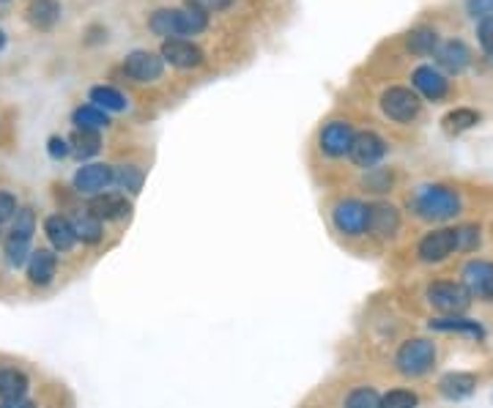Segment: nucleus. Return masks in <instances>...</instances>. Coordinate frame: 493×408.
I'll return each mask as SVG.
<instances>
[{"mask_svg": "<svg viewBox=\"0 0 493 408\" xmlns=\"http://www.w3.org/2000/svg\"><path fill=\"white\" fill-rule=\"evenodd\" d=\"M408 206L416 216L428 219V222L455 219L464 208L461 195L449 187H444V184H428V187H420L414 192V198L408 200Z\"/></svg>", "mask_w": 493, "mask_h": 408, "instance_id": "f257e3e1", "label": "nucleus"}, {"mask_svg": "<svg viewBox=\"0 0 493 408\" xmlns=\"http://www.w3.org/2000/svg\"><path fill=\"white\" fill-rule=\"evenodd\" d=\"M151 30L162 39H181V36H195L203 33L209 28V14L195 9V6H186V9H160L151 14Z\"/></svg>", "mask_w": 493, "mask_h": 408, "instance_id": "f03ea898", "label": "nucleus"}, {"mask_svg": "<svg viewBox=\"0 0 493 408\" xmlns=\"http://www.w3.org/2000/svg\"><path fill=\"white\" fill-rule=\"evenodd\" d=\"M395 364L403 376L408 379H420L425 373H431L436 364V346L428 338H411L406 340L398 354H395Z\"/></svg>", "mask_w": 493, "mask_h": 408, "instance_id": "7ed1b4c3", "label": "nucleus"}, {"mask_svg": "<svg viewBox=\"0 0 493 408\" xmlns=\"http://www.w3.org/2000/svg\"><path fill=\"white\" fill-rule=\"evenodd\" d=\"M382 110L384 116L395 124H408L420 116L423 110V99L416 91L411 88H403V86H392L382 94Z\"/></svg>", "mask_w": 493, "mask_h": 408, "instance_id": "20e7f679", "label": "nucleus"}, {"mask_svg": "<svg viewBox=\"0 0 493 408\" xmlns=\"http://www.w3.org/2000/svg\"><path fill=\"white\" fill-rule=\"evenodd\" d=\"M428 302L433 310L444 313V315H464L472 305V296L466 293V288L461 282H431L428 285Z\"/></svg>", "mask_w": 493, "mask_h": 408, "instance_id": "39448f33", "label": "nucleus"}, {"mask_svg": "<svg viewBox=\"0 0 493 408\" xmlns=\"http://www.w3.org/2000/svg\"><path fill=\"white\" fill-rule=\"evenodd\" d=\"M387 157V140L375 132H357L354 140H351V148H349V159L357 165V167H375Z\"/></svg>", "mask_w": 493, "mask_h": 408, "instance_id": "423d86ee", "label": "nucleus"}, {"mask_svg": "<svg viewBox=\"0 0 493 408\" xmlns=\"http://www.w3.org/2000/svg\"><path fill=\"white\" fill-rule=\"evenodd\" d=\"M461 285L466 288L472 299L493 302V264L474 257V261H469L461 272Z\"/></svg>", "mask_w": 493, "mask_h": 408, "instance_id": "0eeeda50", "label": "nucleus"}, {"mask_svg": "<svg viewBox=\"0 0 493 408\" xmlns=\"http://www.w3.org/2000/svg\"><path fill=\"white\" fill-rule=\"evenodd\" d=\"M332 222L343 236H362L367 231V206L354 198L340 200L332 211Z\"/></svg>", "mask_w": 493, "mask_h": 408, "instance_id": "6e6552de", "label": "nucleus"}, {"mask_svg": "<svg viewBox=\"0 0 493 408\" xmlns=\"http://www.w3.org/2000/svg\"><path fill=\"white\" fill-rule=\"evenodd\" d=\"M162 71H165L162 55L148 53V50H135L124 61V74L135 83H154L162 78Z\"/></svg>", "mask_w": 493, "mask_h": 408, "instance_id": "1a4fd4ad", "label": "nucleus"}, {"mask_svg": "<svg viewBox=\"0 0 493 408\" xmlns=\"http://www.w3.org/2000/svg\"><path fill=\"white\" fill-rule=\"evenodd\" d=\"M112 187V167L110 165H102V162H91V165H83L78 173H74V190L80 195H102Z\"/></svg>", "mask_w": 493, "mask_h": 408, "instance_id": "9d476101", "label": "nucleus"}, {"mask_svg": "<svg viewBox=\"0 0 493 408\" xmlns=\"http://www.w3.org/2000/svg\"><path fill=\"white\" fill-rule=\"evenodd\" d=\"M455 252V231L452 228H439L423 236V241L416 244V255L423 264H441Z\"/></svg>", "mask_w": 493, "mask_h": 408, "instance_id": "9b49d317", "label": "nucleus"}, {"mask_svg": "<svg viewBox=\"0 0 493 408\" xmlns=\"http://www.w3.org/2000/svg\"><path fill=\"white\" fill-rule=\"evenodd\" d=\"M400 231V211L390 203H370L367 206V231L375 239H392Z\"/></svg>", "mask_w": 493, "mask_h": 408, "instance_id": "f8f14e48", "label": "nucleus"}, {"mask_svg": "<svg viewBox=\"0 0 493 408\" xmlns=\"http://www.w3.org/2000/svg\"><path fill=\"white\" fill-rule=\"evenodd\" d=\"M354 126L346 124V121H332L321 129V151L332 159H340V157H349V148H351V140H354Z\"/></svg>", "mask_w": 493, "mask_h": 408, "instance_id": "ddd939ff", "label": "nucleus"}, {"mask_svg": "<svg viewBox=\"0 0 493 408\" xmlns=\"http://www.w3.org/2000/svg\"><path fill=\"white\" fill-rule=\"evenodd\" d=\"M411 83H414L416 94H423L428 102H441L449 91V80L433 66H416L411 74Z\"/></svg>", "mask_w": 493, "mask_h": 408, "instance_id": "4468645a", "label": "nucleus"}, {"mask_svg": "<svg viewBox=\"0 0 493 408\" xmlns=\"http://www.w3.org/2000/svg\"><path fill=\"white\" fill-rule=\"evenodd\" d=\"M25 269H28L30 285L45 288V285H50V282L55 280V274H58V255H55L53 249H30Z\"/></svg>", "mask_w": 493, "mask_h": 408, "instance_id": "2eb2a0df", "label": "nucleus"}, {"mask_svg": "<svg viewBox=\"0 0 493 408\" xmlns=\"http://www.w3.org/2000/svg\"><path fill=\"white\" fill-rule=\"evenodd\" d=\"M88 211L102 222H112V219L129 216L132 206H129L127 195H121V192H102V195H94L88 200Z\"/></svg>", "mask_w": 493, "mask_h": 408, "instance_id": "dca6fc26", "label": "nucleus"}, {"mask_svg": "<svg viewBox=\"0 0 493 408\" xmlns=\"http://www.w3.org/2000/svg\"><path fill=\"white\" fill-rule=\"evenodd\" d=\"M162 61H168L170 66L178 69H193L203 63V50L186 39H168L162 45Z\"/></svg>", "mask_w": 493, "mask_h": 408, "instance_id": "f3484780", "label": "nucleus"}, {"mask_svg": "<svg viewBox=\"0 0 493 408\" xmlns=\"http://www.w3.org/2000/svg\"><path fill=\"white\" fill-rule=\"evenodd\" d=\"M436 63L449 71V74H461L469 63H472V50L461 42V39H449V42H441L436 47Z\"/></svg>", "mask_w": 493, "mask_h": 408, "instance_id": "a211bd4d", "label": "nucleus"}, {"mask_svg": "<svg viewBox=\"0 0 493 408\" xmlns=\"http://www.w3.org/2000/svg\"><path fill=\"white\" fill-rule=\"evenodd\" d=\"M25 20L36 30H53L61 20V4L58 0H30L25 6Z\"/></svg>", "mask_w": 493, "mask_h": 408, "instance_id": "6ab92c4d", "label": "nucleus"}, {"mask_svg": "<svg viewBox=\"0 0 493 408\" xmlns=\"http://www.w3.org/2000/svg\"><path fill=\"white\" fill-rule=\"evenodd\" d=\"M45 233H47L50 244L55 247V252H69L74 244H78V236H74L71 222L63 214H50L45 219Z\"/></svg>", "mask_w": 493, "mask_h": 408, "instance_id": "aec40b11", "label": "nucleus"}, {"mask_svg": "<svg viewBox=\"0 0 493 408\" xmlns=\"http://www.w3.org/2000/svg\"><path fill=\"white\" fill-rule=\"evenodd\" d=\"M428 326H431L433 331H455V335H469V338H474V340H482V338H485V329H482L477 321L466 318V315H444V318H433Z\"/></svg>", "mask_w": 493, "mask_h": 408, "instance_id": "412c9836", "label": "nucleus"}, {"mask_svg": "<svg viewBox=\"0 0 493 408\" xmlns=\"http://www.w3.org/2000/svg\"><path fill=\"white\" fill-rule=\"evenodd\" d=\"M71 228H74V236L83 244H99L102 236H104V228H102V219H96L88 208L86 211H78L71 219Z\"/></svg>", "mask_w": 493, "mask_h": 408, "instance_id": "4be33fe9", "label": "nucleus"}, {"mask_svg": "<svg viewBox=\"0 0 493 408\" xmlns=\"http://www.w3.org/2000/svg\"><path fill=\"white\" fill-rule=\"evenodd\" d=\"M477 389V379L472 373H447L439 381V392L447 400H466Z\"/></svg>", "mask_w": 493, "mask_h": 408, "instance_id": "5701e85b", "label": "nucleus"}, {"mask_svg": "<svg viewBox=\"0 0 493 408\" xmlns=\"http://www.w3.org/2000/svg\"><path fill=\"white\" fill-rule=\"evenodd\" d=\"M28 387H30V381H28V376L22 373V370H17V367H4V370H0V403L25 397Z\"/></svg>", "mask_w": 493, "mask_h": 408, "instance_id": "b1692460", "label": "nucleus"}, {"mask_svg": "<svg viewBox=\"0 0 493 408\" xmlns=\"http://www.w3.org/2000/svg\"><path fill=\"white\" fill-rule=\"evenodd\" d=\"M91 102L94 107L104 110V113H121V110H127V96L116 88H110V86H96L91 88Z\"/></svg>", "mask_w": 493, "mask_h": 408, "instance_id": "393cba45", "label": "nucleus"}, {"mask_svg": "<svg viewBox=\"0 0 493 408\" xmlns=\"http://www.w3.org/2000/svg\"><path fill=\"white\" fill-rule=\"evenodd\" d=\"M71 121H74V126L86 129V132H99V129L110 126L107 113H104V110H99V107H94V104H83V107L74 110Z\"/></svg>", "mask_w": 493, "mask_h": 408, "instance_id": "a878e982", "label": "nucleus"}, {"mask_svg": "<svg viewBox=\"0 0 493 408\" xmlns=\"http://www.w3.org/2000/svg\"><path fill=\"white\" fill-rule=\"evenodd\" d=\"M408 50L414 53V55H433L436 53V47H439V33L433 30V28H425V25H420V28H414L411 33H408Z\"/></svg>", "mask_w": 493, "mask_h": 408, "instance_id": "bb28decb", "label": "nucleus"}, {"mask_svg": "<svg viewBox=\"0 0 493 408\" xmlns=\"http://www.w3.org/2000/svg\"><path fill=\"white\" fill-rule=\"evenodd\" d=\"M480 124V113L472 107H458V110H452V113L444 116V129L449 135H461V132H469Z\"/></svg>", "mask_w": 493, "mask_h": 408, "instance_id": "cd10ccee", "label": "nucleus"}, {"mask_svg": "<svg viewBox=\"0 0 493 408\" xmlns=\"http://www.w3.org/2000/svg\"><path fill=\"white\" fill-rule=\"evenodd\" d=\"M69 148L74 154H78L80 159H88L94 154H99L102 148V137L99 132H86V129H78L71 137H69Z\"/></svg>", "mask_w": 493, "mask_h": 408, "instance_id": "c85d7f7f", "label": "nucleus"}, {"mask_svg": "<svg viewBox=\"0 0 493 408\" xmlns=\"http://www.w3.org/2000/svg\"><path fill=\"white\" fill-rule=\"evenodd\" d=\"M392 184H395V175H392V170H387V167H370L367 175L362 178V187H365L367 192H373V195H384V192H390Z\"/></svg>", "mask_w": 493, "mask_h": 408, "instance_id": "c756f323", "label": "nucleus"}, {"mask_svg": "<svg viewBox=\"0 0 493 408\" xmlns=\"http://www.w3.org/2000/svg\"><path fill=\"white\" fill-rule=\"evenodd\" d=\"M33 233H36V214H33V208H17L14 219H12L9 236L12 239H22V241H30Z\"/></svg>", "mask_w": 493, "mask_h": 408, "instance_id": "7c9ffc66", "label": "nucleus"}, {"mask_svg": "<svg viewBox=\"0 0 493 408\" xmlns=\"http://www.w3.org/2000/svg\"><path fill=\"white\" fill-rule=\"evenodd\" d=\"M112 184H119L121 190L137 195L143 190V170L135 167V165H124L119 170H112Z\"/></svg>", "mask_w": 493, "mask_h": 408, "instance_id": "2f4dec72", "label": "nucleus"}, {"mask_svg": "<svg viewBox=\"0 0 493 408\" xmlns=\"http://www.w3.org/2000/svg\"><path fill=\"white\" fill-rule=\"evenodd\" d=\"M4 255L12 269H20L28 264V255H30V241H22V239H6L4 241Z\"/></svg>", "mask_w": 493, "mask_h": 408, "instance_id": "473e14b6", "label": "nucleus"}, {"mask_svg": "<svg viewBox=\"0 0 493 408\" xmlns=\"http://www.w3.org/2000/svg\"><path fill=\"white\" fill-rule=\"evenodd\" d=\"M382 405V395H378L373 387H357L354 392H349L343 408H378Z\"/></svg>", "mask_w": 493, "mask_h": 408, "instance_id": "72a5a7b5", "label": "nucleus"}, {"mask_svg": "<svg viewBox=\"0 0 493 408\" xmlns=\"http://www.w3.org/2000/svg\"><path fill=\"white\" fill-rule=\"evenodd\" d=\"M452 231H455V252H474L482 241L477 225H458Z\"/></svg>", "mask_w": 493, "mask_h": 408, "instance_id": "f704fd0d", "label": "nucleus"}, {"mask_svg": "<svg viewBox=\"0 0 493 408\" xmlns=\"http://www.w3.org/2000/svg\"><path fill=\"white\" fill-rule=\"evenodd\" d=\"M420 405V397L411 389H392L382 397V405L378 408H416Z\"/></svg>", "mask_w": 493, "mask_h": 408, "instance_id": "c9c22d12", "label": "nucleus"}, {"mask_svg": "<svg viewBox=\"0 0 493 408\" xmlns=\"http://www.w3.org/2000/svg\"><path fill=\"white\" fill-rule=\"evenodd\" d=\"M477 39H480V47L488 55H493V14L485 17V20H480V25H477Z\"/></svg>", "mask_w": 493, "mask_h": 408, "instance_id": "e433bc0d", "label": "nucleus"}, {"mask_svg": "<svg viewBox=\"0 0 493 408\" xmlns=\"http://www.w3.org/2000/svg\"><path fill=\"white\" fill-rule=\"evenodd\" d=\"M17 198L12 195V192H0V228L6 225V222H12L14 219V214H17Z\"/></svg>", "mask_w": 493, "mask_h": 408, "instance_id": "4c0bfd02", "label": "nucleus"}, {"mask_svg": "<svg viewBox=\"0 0 493 408\" xmlns=\"http://www.w3.org/2000/svg\"><path fill=\"white\" fill-rule=\"evenodd\" d=\"M466 12L474 20H485L493 14V0H466Z\"/></svg>", "mask_w": 493, "mask_h": 408, "instance_id": "58836bf2", "label": "nucleus"}, {"mask_svg": "<svg viewBox=\"0 0 493 408\" xmlns=\"http://www.w3.org/2000/svg\"><path fill=\"white\" fill-rule=\"evenodd\" d=\"M47 154H50L53 159H66V157L71 154L69 140H63V137H50V143H47Z\"/></svg>", "mask_w": 493, "mask_h": 408, "instance_id": "ea45409f", "label": "nucleus"}, {"mask_svg": "<svg viewBox=\"0 0 493 408\" xmlns=\"http://www.w3.org/2000/svg\"><path fill=\"white\" fill-rule=\"evenodd\" d=\"M189 6H195V9H201V12H222V9H227L231 6V0H189Z\"/></svg>", "mask_w": 493, "mask_h": 408, "instance_id": "a19ab883", "label": "nucleus"}, {"mask_svg": "<svg viewBox=\"0 0 493 408\" xmlns=\"http://www.w3.org/2000/svg\"><path fill=\"white\" fill-rule=\"evenodd\" d=\"M0 408H36V403L28 400V397H20V400H4L0 403Z\"/></svg>", "mask_w": 493, "mask_h": 408, "instance_id": "79ce46f5", "label": "nucleus"}, {"mask_svg": "<svg viewBox=\"0 0 493 408\" xmlns=\"http://www.w3.org/2000/svg\"><path fill=\"white\" fill-rule=\"evenodd\" d=\"M4 47H6V33L0 30V50H4Z\"/></svg>", "mask_w": 493, "mask_h": 408, "instance_id": "37998d69", "label": "nucleus"}, {"mask_svg": "<svg viewBox=\"0 0 493 408\" xmlns=\"http://www.w3.org/2000/svg\"><path fill=\"white\" fill-rule=\"evenodd\" d=\"M0 4H6V0H0Z\"/></svg>", "mask_w": 493, "mask_h": 408, "instance_id": "c03bdc74", "label": "nucleus"}]
</instances>
